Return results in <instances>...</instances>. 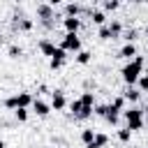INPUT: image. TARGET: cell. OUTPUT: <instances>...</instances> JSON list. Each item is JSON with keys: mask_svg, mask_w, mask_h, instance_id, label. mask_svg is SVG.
<instances>
[{"mask_svg": "<svg viewBox=\"0 0 148 148\" xmlns=\"http://www.w3.org/2000/svg\"><path fill=\"white\" fill-rule=\"evenodd\" d=\"M120 7V0H104V9L106 12H116Z\"/></svg>", "mask_w": 148, "mask_h": 148, "instance_id": "cell-19", "label": "cell"}, {"mask_svg": "<svg viewBox=\"0 0 148 148\" xmlns=\"http://www.w3.org/2000/svg\"><path fill=\"white\" fill-rule=\"evenodd\" d=\"M106 120H109L111 125H116V123H118V113H109V116H106Z\"/></svg>", "mask_w": 148, "mask_h": 148, "instance_id": "cell-33", "label": "cell"}, {"mask_svg": "<svg viewBox=\"0 0 148 148\" xmlns=\"http://www.w3.org/2000/svg\"><path fill=\"white\" fill-rule=\"evenodd\" d=\"M16 25H18L21 30H30V28H32V21H30V18H18Z\"/></svg>", "mask_w": 148, "mask_h": 148, "instance_id": "cell-24", "label": "cell"}, {"mask_svg": "<svg viewBox=\"0 0 148 148\" xmlns=\"http://www.w3.org/2000/svg\"><path fill=\"white\" fill-rule=\"evenodd\" d=\"M5 106H7V109H16V99H14V95L5 99Z\"/></svg>", "mask_w": 148, "mask_h": 148, "instance_id": "cell-31", "label": "cell"}, {"mask_svg": "<svg viewBox=\"0 0 148 148\" xmlns=\"http://www.w3.org/2000/svg\"><path fill=\"white\" fill-rule=\"evenodd\" d=\"M141 69H143V58H132L125 67H123V79H125V83L127 86H132V83H136L139 81V76H141Z\"/></svg>", "mask_w": 148, "mask_h": 148, "instance_id": "cell-1", "label": "cell"}, {"mask_svg": "<svg viewBox=\"0 0 148 148\" xmlns=\"http://www.w3.org/2000/svg\"><path fill=\"white\" fill-rule=\"evenodd\" d=\"M99 37H102V39H113L111 28H109V25H99Z\"/></svg>", "mask_w": 148, "mask_h": 148, "instance_id": "cell-17", "label": "cell"}, {"mask_svg": "<svg viewBox=\"0 0 148 148\" xmlns=\"http://www.w3.org/2000/svg\"><path fill=\"white\" fill-rule=\"evenodd\" d=\"M14 99H16V109H18V106H25V109H28V106L35 102L30 92H18V95H14Z\"/></svg>", "mask_w": 148, "mask_h": 148, "instance_id": "cell-6", "label": "cell"}, {"mask_svg": "<svg viewBox=\"0 0 148 148\" xmlns=\"http://www.w3.org/2000/svg\"><path fill=\"white\" fill-rule=\"evenodd\" d=\"M37 16L49 25V18H53V5H39L37 7Z\"/></svg>", "mask_w": 148, "mask_h": 148, "instance_id": "cell-5", "label": "cell"}, {"mask_svg": "<svg viewBox=\"0 0 148 148\" xmlns=\"http://www.w3.org/2000/svg\"><path fill=\"white\" fill-rule=\"evenodd\" d=\"M62 25H65V30H67V32H76V30H79V25H81V21H79L76 16H65Z\"/></svg>", "mask_w": 148, "mask_h": 148, "instance_id": "cell-7", "label": "cell"}, {"mask_svg": "<svg viewBox=\"0 0 148 148\" xmlns=\"http://www.w3.org/2000/svg\"><path fill=\"white\" fill-rule=\"evenodd\" d=\"M106 134H95V139L90 141V143H86V148H104L106 146Z\"/></svg>", "mask_w": 148, "mask_h": 148, "instance_id": "cell-11", "label": "cell"}, {"mask_svg": "<svg viewBox=\"0 0 148 148\" xmlns=\"http://www.w3.org/2000/svg\"><path fill=\"white\" fill-rule=\"evenodd\" d=\"M146 113H148V109H146Z\"/></svg>", "mask_w": 148, "mask_h": 148, "instance_id": "cell-39", "label": "cell"}, {"mask_svg": "<svg viewBox=\"0 0 148 148\" xmlns=\"http://www.w3.org/2000/svg\"><path fill=\"white\" fill-rule=\"evenodd\" d=\"M143 2H148V0H143Z\"/></svg>", "mask_w": 148, "mask_h": 148, "instance_id": "cell-38", "label": "cell"}, {"mask_svg": "<svg viewBox=\"0 0 148 148\" xmlns=\"http://www.w3.org/2000/svg\"><path fill=\"white\" fill-rule=\"evenodd\" d=\"M125 39H127V42H134V39H136V30H127Z\"/></svg>", "mask_w": 148, "mask_h": 148, "instance_id": "cell-32", "label": "cell"}, {"mask_svg": "<svg viewBox=\"0 0 148 148\" xmlns=\"http://www.w3.org/2000/svg\"><path fill=\"white\" fill-rule=\"evenodd\" d=\"M60 2H62V0H49V5H53V7H56V5H60Z\"/></svg>", "mask_w": 148, "mask_h": 148, "instance_id": "cell-34", "label": "cell"}, {"mask_svg": "<svg viewBox=\"0 0 148 148\" xmlns=\"http://www.w3.org/2000/svg\"><path fill=\"white\" fill-rule=\"evenodd\" d=\"M92 23L104 25V23H106V14H104V12H92Z\"/></svg>", "mask_w": 148, "mask_h": 148, "instance_id": "cell-15", "label": "cell"}, {"mask_svg": "<svg viewBox=\"0 0 148 148\" xmlns=\"http://www.w3.org/2000/svg\"><path fill=\"white\" fill-rule=\"evenodd\" d=\"M125 120H127V127L134 132V130H141L143 125V111L141 109H127L125 111Z\"/></svg>", "mask_w": 148, "mask_h": 148, "instance_id": "cell-2", "label": "cell"}, {"mask_svg": "<svg viewBox=\"0 0 148 148\" xmlns=\"http://www.w3.org/2000/svg\"><path fill=\"white\" fill-rule=\"evenodd\" d=\"M109 28H111V32H113V37H118V35H120V30H123V25H120L118 21H111V25H109Z\"/></svg>", "mask_w": 148, "mask_h": 148, "instance_id": "cell-26", "label": "cell"}, {"mask_svg": "<svg viewBox=\"0 0 148 148\" xmlns=\"http://www.w3.org/2000/svg\"><path fill=\"white\" fill-rule=\"evenodd\" d=\"M130 136H132V130H130V127L118 130V139H120V141H130Z\"/></svg>", "mask_w": 148, "mask_h": 148, "instance_id": "cell-22", "label": "cell"}, {"mask_svg": "<svg viewBox=\"0 0 148 148\" xmlns=\"http://www.w3.org/2000/svg\"><path fill=\"white\" fill-rule=\"evenodd\" d=\"M95 113L102 116V118H106V113H109V104H99V106H95Z\"/></svg>", "mask_w": 148, "mask_h": 148, "instance_id": "cell-25", "label": "cell"}, {"mask_svg": "<svg viewBox=\"0 0 148 148\" xmlns=\"http://www.w3.org/2000/svg\"><path fill=\"white\" fill-rule=\"evenodd\" d=\"M81 139H83V143H90V141L95 139V132H92V130H83V132H81Z\"/></svg>", "mask_w": 148, "mask_h": 148, "instance_id": "cell-23", "label": "cell"}, {"mask_svg": "<svg viewBox=\"0 0 148 148\" xmlns=\"http://www.w3.org/2000/svg\"><path fill=\"white\" fill-rule=\"evenodd\" d=\"M14 113H16V120H18V123H25V120H28V109H25V106L14 109Z\"/></svg>", "mask_w": 148, "mask_h": 148, "instance_id": "cell-14", "label": "cell"}, {"mask_svg": "<svg viewBox=\"0 0 148 148\" xmlns=\"http://www.w3.org/2000/svg\"><path fill=\"white\" fill-rule=\"evenodd\" d=\"M123 97H125V99H130V102H136V99L141 97V90H139V88H132V86H130V88L125 90V95H123Z\"/></svg>", "mask_w": 148, "mask_h": 148, "instance_id": "cell-13", "label": "cell"}, {"mask_svg": "<svg viewBox=\"0 0 148 148\" xmlns=\"http://www.w3.org/2000/svg\"><path fill=\"white\" fill-rule=\"evenodd\" d=\"M81 102H83L86 106H95V95H92V92H83V95H81Z\"/></svg>", "mask_w": 148, "mask_h": 148, "instance_id": "cell-18", "label": "cell"}, {"mask_svg": "<svg viewBox=\"0 0 148 148\" xmlns=\"http://www.w3.org/2000/svg\"><path fill=\"white\" fill-rule=\"evenodd\" d=\"M39 51H42L44 56H49V58H51V56H53V51H56V46H53V42L42 39V42H39Z\"/></svg>", "mask_w": 148, "mask_h": 148, "instance_id": "cell-12", "label": "cell"}, {"mask_svg": "<svg viewBox=\"0 0 148 148\" xmlns=\"http://www.w3.org/2000/svg\"><path fill=\"white\" fill-rule=\"evenodd\" d=\"M76 62H79V65H88V62H90V53H88V51H79V53H76Z\"/></svg>", "mask_w": 148, "mask_h": 148, "instance_id": "cell-16", "label": "cell"}, {"mask_svg": "<svg viewBox=\"0 0 148 148\" xmlns=\"http://www.w3.org/2000/svg\"><path fill=\"white\" fill-rule=\"evenodd\" d=\"M81 106H83V102H81V97H79V99H74V102L69 104V109H72V113H74V118L79 116V111H81Z\"/></svg>", "mask_w": 148, "mask_h": 148, "instance_id": "cell-21", "label": "cell"}, {"mask_svg": "<svg viewBox=\"0 0 148 148\" xmlns=\"http://www.w3.org/2000/svg\"><path fill=\"white\" fill-rule=\"evenodd\" d=\"M136 56V49H134V44L132 42H127L123 49H120V58H125V60H132Z\"/></svg>", "mask_w": 148, "mask_h": 148, "instance_id": "cell-9", "label": "cell"}, {"mask_svg": "<svg viewBox=\"0 0 148 148\" xmlns=\"http://www.w3.org/2000/svg\"><path fill=\"white\" fill-rule=\"evenodd\" d=\"M130 2H143V0H130Z\"/></svg>", "mask_w": 148, "mask_h": 148, "instance_id": "cell-36", "label": "cell"}, {"mask_svg": "<svg viewBox=\"0 0 148 148\" xmlns=\"http://www.w3.org/2000/svg\"><path fill=\"white\" fill-rule=\"evenodd\" d=\"M32 109H35V113L42 116V118L49 116V111H51V106H49L46 102H42V99H35V102H32Z\"/></svg>", "mask_w": 148, "mask_h": 148, "instance_id": "cell-8", "label": "cell"}, {"mask_svg": "<svg viewBox=\"0 0 148 148\" xmlns=\"http://www.w3.org/2000/svg\"><path fill=\"white\" fill-rule=\"evenodd\" d=\"M146 35H148V28H146Z\"/></svg>", "mask_w": 148, "mask_h": 148, "instance_id": "cell-37", "label": "cell"}, {"mask_svg": "<svg viewBox=\"0 0 148 148\" xmlns=\"http://www.w3.org/2000/svg\"><path fill=\"white\" fill-rule=\"evenodd\" d=\"M0 148H5V141H2V139H0Z\"/></svg>", "mask_w": 148, "mask_h": 148, "instance_id": "cell-35", "label": "cell"}, {"mask_svg": "<svg viewBox=\"0 0 148 148\" xmlns=\"http://www.w3.org/2000/svg\"><path fill=\"white\" fill-rule=\"evenodd\" d=\"M65 60H58V58H51V69H60Z\"/></svg>", "mask_w": 148, "mask_h": 148, "instance_id": "cell-30", "label": "cell"}, {"mask_svg": "<svg viewBox=\"0 0 148 148\" xmlns=\"http://www.w3.org/2000/svg\"><path fill=\"white\" fill-rule=\"evenodd\" d=\"M123 109H125V97H116V99L109 104V113H120ZM109 113H106V116H109Z\"/></svg>", "mask_w": 148, "mask_h": 148, "instance_id": "cell-10", "label": "cell"}, {"mask_svg": "<svg viewBox=\"0 0 148 148\" xmlns=\"http://www.w3.org/2000/svg\"><path fill=\"white\" fill-rule=\"evenodd\" d=\"M139 90H148V76H139Z\"/></svg>", "mask_w": 148, "mask_h": 148, "instance_id": "cell-28", "label": "cell"}, {"mask_svg": "<svg viewBox=\"0 0 148 148\" xmlns=\"http://www.w3.org/2000/svg\"><path fill=\"white\" fill-rule=\"evenodd\" d=\"M65 104H67L65 92H62V90H53V92H51V106H53L56 111H60V109H65Z\"/></svg>", "mask_w": 148, "mask_h": 148, "instance_id": "cell-4", "label": "cell"}, {"mask_svg": "<svg viewBox=\"0 0 148 148\" xmlns=\"http://www.w3.org/2000/svg\"><path fill=\"white\" fill-rule=\"evenodd\" d=\"M65 53H67V51H65L62 46H58V49L53 51V56H51V58H58V60H65Z\"/></svg>", "mask_w": 148, "mask_h": 148, "instance_id": "cell-27", "label": "cell"}, {"mask_svg": "<svg viewBox=\"0 0 148 148\" xmlns=\"http://www.w3.org/2000/svg\"><path fill=\"white\" fill-rule=\"evenodd\" d=\"M65 51H81V39L76 37V32H67L65 37H62V44H60Z\"/></svg>", "mask_w": 148, "mask_h": 148, "instance_id": "cell-3", "label": "cell"}, {"mask_svg": "<svg viewBox=\"0 0 148 148\" xmlns=\"http://www.w3.org/2000/svg\"><path fill=\"white\" fill-rule=\"evenodd\" d=\"M21 53H23V51H21L18 46H9V58H18Z\"/></svg>", "mask_w": 148, "mask_h": 148, "instance_id": "cell-29", "label": "cell"}, {"mask_svg": "<svg viewBox=\"0 0 148 148\" xmlns=\"http://www.w3.org/2000/svg\"><path fill=\"white\" fill-rule=\"evenodd\" d=\"M65 14H67V16H79V5L69 2V5L65 7Z\"/></svg>", "mask_w": 148, "mask_h": 148, "instance_id": "cell-20", "label": "cell"}]
</instances>
